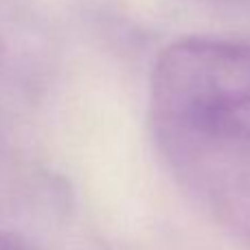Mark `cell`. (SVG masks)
Listing matches in <instances>:
<instances>
[{"label":"cell","mask_w":250,"mask_h":250,"mask_svg":"<svg viewBox=\"0 0 250 250\" xmlns=\"http://www.w3.org/2000/svg\"><path fill=\"white\" fill-rule=\"evenodd\" d=\"M208 2H220V4H250V0H208Z\"/></svg>","instance_id":"obj_3"},{"label":"cell","mask_w":250,"mask_h":250,"mask_svg":"<svg viewBox=\"0 0 250 250\" xmlns=\"http://www.w3.org/2000/svg\"><path fill=\"white\" fill-rule=\"evenodd\" d=\"M0 250H33L26 239L18 237V235L0 233Z\"/></svg>","instance_id":"obj_2"},{"label":"cell","mask_w":250,"mask_h":250,"mask_svg":"<svg viewBox=\"0 0 250 250\" xmlns=\"http://www.w3.org/2000/svg\"><path fill=\"white\" fill-rule=\"evenodd\" d=\"M149 129L182 193L250 244V46L189 38L156 60Z\"/></svg>","instance_id":"obj_1"}]
</instances>
